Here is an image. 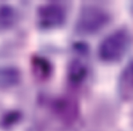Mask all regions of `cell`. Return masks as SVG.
<instances>
[{
	"label": "cell",
	"mask_w": 133,
	"mask_h": 131,
	"mask_svg": "<svg viewBox=\"0 0 133 131\" xmlns=\"http://www.w3.org/2000/svg\"><path fill=\"white\" fill-rule=\"evenodd\" d=\"M131 43L128 31L116 29L104 37L97 48V56L102 63L113 64L121 61L127 54Z\"/></svg>",
	"instance_id": "6da1fadb"
},
{
	"label": "cell",
	"mask_w": 133,
	"mask_h": 131,
	"mask_svg": "<svg viewBox=\"0 0 133 131\" xmlns=\"http://www.w3.org/2000/svg\"><path fill=\"white\" fill-rule=\"evenodd\" d=\"M111 15L104 8L87 4L81 10L75 23L76 31L84 36L95 35L106 28L111 21Z\"/></svg>",
	"instance_id": "7a4b0ae2"
},
{
	"label": "cell",
	"mask_w": 133,
	"mask_h": 131,
	"mask_svg": "<svg viewBox=\"0 0 133 131\" xmlns=\"http://www.w3.org/2000/svg\"><path fill=\"white\" fill-rule=\"evenodd\" d=\"M67 12L61 4L51 2L39 6L37 13L39 26L43 29L50 30L60 27L65 23Z\"/></svg>",
	"instance_id": "3957f363"
},
{
	"label": "cell",
	"mask_w": 133,
	"mask_h": 131,
	"mask_svg": "<svg viewBox=\"0 0 133 131\" xmlns=\"http://www.w3.org/2000/svg\"><path fill=\"white\" fill-rule=\"evenodd\" d=\"M117 88L121 97L125 100L133 96V60L129 62L118 77Z\"/></svg>",
	"instance_id": "277c9868"
},
{
	"label": "cell",
	"mask_w": 133,
	"mask_h": 131,
	"mask_svg": "<svg viewBox=\"0 0 133 131\" xmlns=\"http://www.w3.org/2000/svg\"><path fill=\"white\" fill-rule=\"evenodd\" d=\"M89 74L87 65L81 60L76 58L69 64L67 71L68 80L72 85L79 87L86 82Z\"/></svg>",
	"instance_id": "5b68a950"
},
{
	"label": "cell",
	"mask_w": 133,
	"mask_h": 131,
	"mask_svg": "<svg viewBox=\"0 0 133 131\" xmlns=\"http://www.w3.org/2000/svg\"><path fill=\"white\" fill-rule=\"evenodd\" d=\"M22 74L13 66L0 67V89H6L17 86L21 82Z\"/></svg>",
	"instance_id": "8992f818"
},
{
	"label": "cell",
	"mask_w": 133,
	"mask_h": 131,
	"mask_svg": "<svg viewBox=\"0 0 133 131\" xmlns=\"http://www.w3.org/2000/svg\"><path fill=\"white\" fill-rule=\"evenodd\" d=\"M31 65L35 76L39 80L44 81L51 77L53 68L51 63L46 58L40 55H35L31 58Z\"/></svg>",
	"instance_id": "52a82bcc"
},
{
	"label": "cell",
	"mask_w": 133,
	"mask_h": 131,
	"mask_svg": "<svg viewBox=\"0 0 133 131\" xmlns=\"http://www.w3.org/2000/svg\"><path fill=\"white\" fill-rule=\"evenodd\" d=\"M17 19L18 13L14 7L6 4L0 5V31L11 29Z\"/></svg>",
	"instance_id": "ba28073f"
},
{
	"label": "cell",
	"mask_w": 133,
	"mask_h": 131,
	"mask_svg": "<svg viewBox=\"0 0 133 131\" xmlns=\"http://www.w3.org/2000/svg\"></svg>",
	"instance_id": "9c48e42d"
}]
</instances>
